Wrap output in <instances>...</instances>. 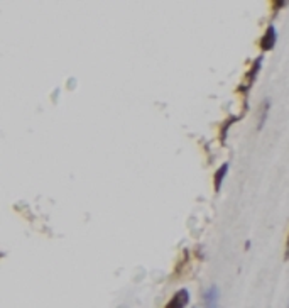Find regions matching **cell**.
<instances>
[{
    "mask_svg": "<svg viewBox=\"0 0 289 308\" xmlns=\"http://www.w3.org/2000/svg\"><path fill=\"white\" fill-rule=\"evenodd\" d=\"M262 66V56H259L257 60L252 63V66L249 68V71L244 75V82H242V85L238 86V92L240 93H247L249 90L252 88V85H254V82L257 80V75H259V70H261Z\"/></svg>",
    "mask_w": 289,
    "mask_h": 308,
    "instance_id": "1",
    "label": "cell"
},
{
    "mask_svg": "<svg viewBox=\"0 0 289 308\" xmlns=\"http://www.w3.org/2000/svg\"><path fill=\"white\" fill-rule=\"evenodd\" d=\"M188 303H190V291L186 288H181L171 296L164 308H186Z\"/></svg>",
    "mask_w": 289,
    "mask_h": 308,
    "instance_id": "2",
    "label": "cell"
},
{
    "mask_svg": "<svg viewBox=\"0 0 289 308\" xmlns=\"http://www.w3.org/2000/svg\"><path fill=\"white\" fill-rule=\"evenodd\" d=\"M276 41H277L276 27L270 24V26L266 29V32H264L261 41H259V46H261L262 51H270V49H274V46H276Z\"/></svg>",
    "mask_w": 289,
    "mask_h": 308,
    "instance_id": "3",
    "label": "cell"
},
{
    "mask_svg": "<svg viewBox=\"0 0 289 308\" xmlns=\"http://www.w3.org/2000/svg\"><path fill=\"white\" fill-rule=\"evenodd\" d=\"M205 308H220V291L215 285L203 291Z\"/></svg>",
    "mask_w": 289,
    "mask_h": 308,
    "instance_id": "4",
    "label": "cell"
},
{
    "mask_svg": "<svg viewBox=\"0 0 289 308\" xmlns=\"http://www.w3.org/2000/svg\"><path fill=\"white\" fill-rule=\"evenodd\" d=\"M227 173H229V163H223V164L215 171V176H213V188H215V191H220Z\"/></svg>",
    "mask_w": 289,
    "mask_h": 308,
    "instance_id": "5",
    "label": "cell"
},
{
    "mask_svg": "<svg viewBox=\"0 0 289 308\" xmlns=\"http://www.w3.org/2000/svg\"><path fill=\"white\" fill-rule=\"evenodd\" d=\"M269 105H270V102H269V100H264V105H262V112H261V122H259V129H262V125L266 124L267 112H269Z\"/></svg>",
    "mask_w": 289,
    "mask_h": 308,
    "instance_id": "6",
    "label": "cell"
},
{
    "mask_svg": "<svg viewBox=\"0 0 289 308\" xmlns=\"http://www.w3.org/2000/svg\"><path fill=\"white\" fill-rule=\"evenodd\" d=\"M284 259L289 261V235H288V242H286V252H284Z\"/></svg>",
    "mask_w": 289,
    "mask_h": 308,
    "instance_id": "7",
    "label": "cell"
}]
</instances>
